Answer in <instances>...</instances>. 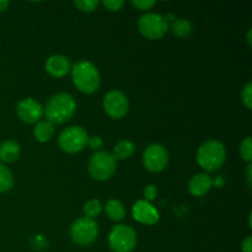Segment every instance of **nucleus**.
<instances>
[{
  "label": "nucleus",
  "instance_id": "obj_27",
  "mask_svg": "<svg viewBox=\"0 0 252 252\" xmlns=\"http://www.w3.org/2000/svg\"><path fill=\"white\" fill-rule=\"evenodd\" d=\"M158 196V189L154 185H149V186L145 187L144 189V197L147 198V201H154Z\"/></svg>",
  "mask_w": 252,
  "mask_h": 252
},
{
  "label": "nucleus",
  "instance_id": "obj_11",
  "mask_svg": "<svg viewBox=\"0 0 252 252\" xmlns=\"http://www.w3.org/2000/svg\"><path fill=\"white\" fill-rule=\"evenodd\" d=\"M16 115L19 116V118L22 122L36 123L43 116V108L36 100L27 97L17 103Z\"/></svg>",
  "mask_w": 252,
  "mask_h": 252
},
{
  "label": "nucleus",
  "instance_id": "obj_31",
  "mask_svg": "<svg viewBox=\"0 0 252 252\" xmlns=\"http://www.w3.org/2000/svg\"><path fill=\"white\" fill-rule=\"evenodd\" d=\"M7 5H9V1H7V0H0V12L4 11L7 7Z\"/></svg>",
  "mask_w": 252,
  "mask_h": 252
},
{
  "label": "nucleus",
  "instance_id": "obj_26",
  "mask_svg": "<svg viewBox=\"0 0 252 252\" xmlns=\"http://www.w3.org/2000/svg\"><path fill=\"white\" fill-rule=\"evenodd\" d=\"M132 5L139 10H148L153 5H155V1L154 0H133Z\"/></svg>",
  "mask_w": 252,
  "mask_h": 252
},
{
  "label": "nucleus",
  "instance_id": "obj_5",
  "mask_svg": "<svg viewBox=\"0 0 252 252\" xmlns=\"http://www.w3.org/2000/svg\"><path fill=\"white\" fill-rule=\"evenodd\" d=\"M108 244L113 252H132L137 245V234L130 226L121 224L110 233Z\"/></svg>",
  "mask_w": 252,
  "mask_h": 252
},
{
  "label": "nucleus",
  "instance_id": "obj_19",
  "mask_svg": "<svg viewBox=\"0 0 252 252\" xmlns=\"http://www.w3.org/2000/svg\"><path fill=\"white\" fill-rule=\"evenodd\" d=\"M14 186V176L11 171L0 162V192H7Z\"/></svg>",
  "mask_w": 252,
  "mask_h": 252
},
{
  "label": "nucleus",
  "instance_id": "obj_1",
  "mask_svg": "<svg viewBox=\"0 0 252 252\" xmlns=\"http://www.w3.org/2000/svg\"><path fill=\"white\" fill-rule=\"evenodd\" d=\"M71 79L76 89L84 94H93L100 86V73L91 62L80 61L71 68Z\"/></svg>",
  "mask_w": 252,
  "mask_h": 252
},
{
  "label": "nucleus",
  "instance_id": "obj_20",
  "mask_svg": "<svg viewBox=\"0 0 252 252\" xmlns=\"http://www.w3.org/2000/svg\"><path fill=\"white\" fill-rule=\"evenodd\" d=\"M171 30L176 36L187 37L192 32V25L189 20L177 19L174 20V22H172Z\"/></svg>",
  "mask_w": 252,
  "mask_h": 252
},
{
  "label": "nucleus",
  "instance_id": "obj_17",
  "mask_svg": "<svg viewBox=\"0 0 252 252\" xmlns=\"http://www.w3.org/2000/svg\"><path fill=\"white\" fill-rule=\"evenodd\" d=\"M105 211L108 218H110L111 220L115 221L122 220L126 216L125 206L122 204V202L117 201V199H110V201L106 203Z\"/></svg>",
  "mask_w": 252,
  "mask_h": 252
},
{
  "label": "nucleus",
  "instance_id": "obj_32",
  "mask_svg": "<svg viewBox=\"0 0 252 252\" xmlns=\"http://www.w3.org/2000/svg\"><path fill=\"white\" fill-rule=\"evenodd\" d=\"M213 184H216L217 186L220 187V186H223V185H224V180L221 179V177H219V179H217L216 181H213Z\"/></svg>",
  "mask_w": 252,
  "mask_h": 252
},
{
  "label": "nucleus",
  "instance_id": "obj_16",
  "mask_svg": "<svg viewBox=\"0 0 252 252\" xmlns=\"http://www.w3.org/2000/svg\"><path fill=\"white\" fill-rule=\"evenodd\" d=\"M33 134L36 139L41 143H46L53 137L54 125L49 121H39L33 129Z\"/></svg>",
  "mask_w": 252,
  "mask_h": 252
},
{
  "label": "nucleus",
  "instance_id": "obj_2",
  "mask_svg": "<svg viewBox=\"0 0 252 252\" xmlns=\"http://www.w3.org/2000/svg\"><path fill=\"white\" fill-rule=\"evenodd\" d=\"M76 102L75 98L66 93H61L54 95L48 101L46 106L47 121L56 125L66 122L75 113Z\"/></svg>",
  "mask_w": 252,
  "mask_h": 252
},
{
  "label": "nucleus",
  "instance_id": "obj_14",
  "mask_svg": "<svg viewBox=\"0 0 252 252\" xmlns=\"http://www.w3.org/2000/svg\"><path fill=\"white\" fill-rule=\"evenodd\" d=\"M213 186V180L207 174H197L189 181V189L192 196H204Z\"/></svg>",
  "mask_w": 252,
  "mask_h": 252
},
{
  "label": "nucleus",
  "instance_id": "obj_9",
  "mask_svg": "<svg viewBox=\"0 0 252 252\" xmlns=\"http://www.w3.org/2000/svg\"><path fill=\"white\" fill-rule=\"evenodd\" d=\"M169 154L166 148L160 144H152L144 150L143 154V164L149 171L159 172L167 166Z\"/></svg>",
  "mask_w": 252,
  "mask_h": 252
},
{
  "label": "nucleus",
  "instance_id": "obj_28",
  "mask_svg": "<svg viewBox=\"0 0 252 252\" xmlns=\"http://www.w3.org/2000/svg\"><path fill=\"white\" fill-rule=\"evenodd\" d=\"M86 145H89V147H90L93 150H97L102 147V139H101L98 135H94V137L89 138L88 144Z\"/></svg>",
  "mask_w": 252,
  "mask_h": 252
},
{
  "label": "nucleus",
  "instance_id": "obj_25",
  "mask_svg": "<svg viewBox=\"0 0 252 252\" xmlns=\"http://www.w3.org/2000/svg\"><path fill=\"white\" fill-rule=\"evenodd\" d=\"M102 4L110 11H118L125 5V1L123 0H103Z\"/></svg>",
  "mask_w": 252,
  "mask_h": 252
},
{
  "label": "nucleus",
  "instance_id": "obj_33",
  "mask_svg": "<svg viewBox=\"0 0 252 252\" xmlns=\"http://www.w3.org/2000/svg\"><path fill=\"white\" fill-rule=\"evenodd\" d=\"M251 32H252V30L249 31V34H248V41H249V44H250V46H251Z\"/></svg>",
  "mask_w": 252,
  "mask_h": 252
},
{
  "label": "nucleus",
  "instance_id": "obj_12",
  "mask_svg": "<svg viewBox=\"0 0 252 252\" xmlns=\"http://www.w3.org/2000/svg\"><path fill=\"white\" fill-rule=\"evenodd\" d=\"M133 218L142 224L154 225L159 221V212L148 201H138L132 208Z\"/></svg>",
  "mask_w": 252,
  "mask_h": 252
},
{
  "label": "nucleus",
  "instance_id": "obj_4",
  "mask_svg": "<svg viewBox=\"0 0 252 252\" xmlns=\"http://www.w3.org/2000/svg\"><path fill=\"white\" fill-rule=\"evenodd\" d=\"M117 162L113 154L108 152H97L90 158L89 172L91 177L97 181H105L110 179L116 171Z\"/></svg>",
  "mask_w": 252,
  "mask_h": 252
},
{
  "label": "nucleus",
  "instance_id": "obj_6",
  "mask_svg": "<svg viewBox=\"0 0 252 252\" xmlns=\"http://www.w3.org/2000/svg\"><path fill=\"white\" fill-rule=\"evenodd\" d=\"M138 27H139L140 33L144 37L150 39L161 38L169 30V24H167L166 17L161 16L155 12H148L140 16L138 21Z\"/></svg>",
  "mask_w": 252,
  "mask_h": 252
},
{
  "label": "nucleus",
  "instance_id": "obj_21",
  "mask_svg": "<svg viewBox=\"0 0 252 252\" xmlns=\"http://www.w3.org/2000/svg\"><path fill=\"white\" fill-rule=\"evenodd\" d=\"M101 211H102V206L98 199H90L84 204V213H85L86 218L95 219L96 217L100 216Z\"/></svg>",
  "mask_w": 252,
  "mask_h": 252
},
{
  "label": "nucleus",
  "instance_id": "obj_8",
  "mask_svg": "<svg viewBox=\"0 0 252 252\" xmlns=\"http://www.w3.org/2000/svg\"><path fill=\"white\" fill-rule=\"evenodd\" d=\"M88 133L80 126H71L65 128L59 135V147L69 154L80 152L88 144Z\"/></svg>",
  "mask_w": 252,
  "mask_h": 252
},
{
  "label": "nucleus",
  "instance_id": "obj_24",
  "mask_svg": "<svg viewBox=\"0 0 252 252\" xmlns=\"http://www.w3.org/2000/svg\"><path fill=\"white\" fill-rule=\"evenodd\" d=\"M243 102L248 108L252 107V83H248L243 90Z\"/></svg>",
  "mask_w": 252,
  "mask_h": 252
},
{
  "label": "nucleus",
  "instance_id": "obj_7",
  "mask_svg": "<svg viewBox=\"0 0 252 252\" xmlns=\"http://www.w3.org/2000/svg\"><path fill=\"white\" fill-rule=\"evenodd\" d=\"M98 235V226L95 219L90 218H79L73 223L70 228L71 240L75 244L81 246L90 245L95 241Z\"/></svg>",
  "mask_w": 252,
  "mask_h": 252
},
{
  "label": "nucleus",
  "instance_id": "obj_15",
  "mask_svg": "<svg viewBox=\"0 0 252 252\" xmlns=\"http://www.w3.org/2000/svg\"><path fill=\"white\" fill-rule=\"evenodd\" d=\"M20 152H21V148L19 143L15 140H6L0 145V160L6 164L14 162L20 157Z\"/></svg>",
  "mask_w": 252,
  "mask_h": 252
},
{
  "label": "nucleus",
  "instance_id": "obj_10",
  "mask_svg": "<svg viewBox=\"0 0 252 252\" xmlns=\"http://www.w3.org/2000/svg\"><path fill=\"white\" fill-rule=\"evenodd\" d=\"M103 108L112 118H122L127 115L129 102L122 91L112 90L103 98Z\"/></svg>",
  "mask_w": 252,
  "mask_h": 252
},
{
  "label": "nucleus",
  "instance_id": "obj_22",
  "mask_svg": "<svg viewBox=\"0 0 252 252\" xmlns=\"http://www.w3.org/2000/svg\"><path fill=\"white\" fill-rule=\"evenodd\" d=\"M240 155L245 161L250 162L252 160V142L251 138L248 137L241 142L240 144Z\"/></svg>",
  "mask_w": 252,
  "mask_h": 252
},
{
  "label": "nucleus",
  "instance_id": "obj_3",
  "mask_svg": "<svg viewBox=\"0 0 252 252\" xmlns=\"http://www.w3.org/2000/svg\"><path fill=\"white\" fill-rule=\"evenodd\" d=\"M225 147L218 140H207L198 148L197 152V161L199 166L207 171L218 170L225 161Z\"/></svg>",
  "mask_w": 252,
  "mask_h": 252
},
{
  "label": "nucleus",
  "instance_id": "obj_23",
  "mask_svg": "<svg viewBox=\"0 0 252 252\" xmlns=\"http://www.w3.org/2000/svg\"><path fill=\"white\" fill-rule=\"evenodd\" d=\"M75 6L78 7L79 10L85 12H91L97 7L98 1L97 0H79V1L74 2Z\"/></svg>",
  "mask_w": 252,
  "mask_h": 252
},
{
  "label": "nucleus",
  "instance_id": "obj_18",
  "mask_svg": "<svg viewBox=\"0 0 252 252\" xmlns=\"http://www.w3.org/2000/svg\"><path fill=\"white\" fill-rule=\"evenodd\" d=\"M135 150V145L134 143H132L130 140H121L116 144L115 147V159H120V160H125L128 159L133 155Z\"/></svg>",
  "mask_w": 252,
  "mask_h": 252
},
{
  "label": "nucleus",
  "instance_id": "obj_29",
  "mask_svg": "<svg viewBox=\"0 0 252 252\" xmlns=\"http://www.w3.org/2000/svg\"><path fill=\"white\" fill-rule=\"evenodd\" d=\"M241 249H243L244 252H251L252 251V236H248V238L243 241Z\"/></svg>",
  "mask_w": 252,
  "mask_h": 252
},
{
  "label": "nucleus",
  "instance_id": "obj_13",
  "mask_svg": "<svg viewBox=\"0 0 252 252\" xmlns=\"http://www.w3.org/2000/svg\"><path fill=\"white\" fill-rule=\"evenodd\" d=\"M71 69V64L66 57L61 56V54H54L49 57L46 62V70L49 75L54 78H62L66 75Z\"/></svg>",
  "mask_w": 252,
  "mask_h": 252
},
{
  "label": "nucleus",
  "instance_id": "obj_30",
  "mask_svg": "<svg viewBox=\"0 0 252 252\" xmlns=\"http://www.w3.org/2000/svg\"><path fill=\"white\" fill-rule=\"evenodd\" d=\"M248 182H249V186H251V184H252V166H251V164L248 166Z\"/></svg>",
  "mask_w": 252,
  "mask_h": 252
}]
</instances>
